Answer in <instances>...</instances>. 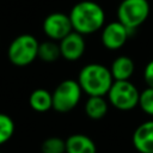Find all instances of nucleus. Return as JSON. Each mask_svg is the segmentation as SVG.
Masks as SVG:
<instances>
[{"label":"nucleus","mask_w":153,"mask_h":153,"mask_svg":"<svg viewBox=\"0 0 153 153\" xmlns=\"http://www.w3.org/2000/svg\"><path fill=\"white\" fill-rule=\"evenodd\" d=\"M130 31L118 20L105 24L100 32V41L108 50H118L128 41Z\"/></svg>","instance_id":"nucleus-8"},{"label":"nucleus","mask_w":153,"mask_h":153,"mask_svg":"<svg viewBox=\"0 0 153 153\" xmlns=\"http://www.w3.org/2000/svg\"><path fill=\"white\" fill-rule=\"evenodd\" d=\"M133 146L139 153H153V120L142 122L133 133Z\"/></svg>","instance_id":"nucleus-10"},{"label":"nucleus","mask_w":153,"mask_h":153,"mask_svg":"<svg viewBox=\"0 0 153 153\" xmlns=\"http://www.w3.org/2000/svg\"><path fill=\"white\" fill-rule=\"evenodd\" d=\"M39 42L30 33L17 36L8 45L7 57L10 62L17 67H25L32 63L38 55Z\"/></svg>","instance_id":"nucleus-3"},{"label":"nucleus","mask_w":153,"mask_h":153,"mask_svg":"<svg viewBox=\"0 0 153 153\" xmlns=\"http://www.w3.org/2000/svg\"><path fill=\"white\" fill-rule=\"evenodd\" d=\"M68 16L73 31L82 36L94 33L102 30L105 25V12L96 1L84 0L76 2L72 7Z\"/></svg>","instance_id":"nucleus-1"},{"label":"nucleus","mask_w":153,"mask_h":153,"mask_svg":"<svg viewBox=\"0 0 153 153\" xmlns=\"http://www.w3.org/2000/svg\"><path fill=\"white\" fill-rule=\"evenodd\" d=\"M109 102L102 96H91L85 103V114L91 120H102L108 114Z\"/></svg>","instance_id":"nucleus-13"},{"label":"nucleus","mask_w":153,"mask_h":153,"mask_svg":"<svg viewBox=\"0 0 153 153\" xmlns=\"http://www.w3.org/2000/svg\"><path fill=\"white\" fill-rule=\"evenodd\" d=\"M14 129L16 126L13 120L8 115L0 112V146L6 143L13 136Z\"/></svg>","instance_id":"nucleus-16"},{"label":"nucleus","mask_w":153,"mask_h":153,"mask_svg":"<svg viewBox=\"0 0 153 153\" xmlns=\"http://www.w3.org/2000/svg\"><path fill=\"white\" fill-rule=\"evenodd\" d=\"M65 141L66 153H97L94 141L85 134H72Z\"/></svg>","instance_id":"nucleus-11"},{"label":"nucleus","mask_w":153,"mask_h":153,"mask_svg":"<svg viewBox=\"0 0 153 153\" xmlns=\"http://www.w3.org/2000/svg\"><path fill=\"white\" fill-rule=\"evenodd\" d=\"M110 105L121 111L133 110L139 105L140 91L130 80H116L106 93Z\"/></svg>","instance_id":"nucleus-4"},{"label":"nucleus","mask_w":153,"mask_h":153,"mask_svg":"<svg viewBox=\"0 0 153 153\" xmlns=\"http://www.w3.org/2000/svg\"><path fill=\"white\" fill-rule=\"evenodd\" d=\"M44 35L55 42H60L73 31L69 16L63 12H53L48 14L42 24Z\"/></svg>","instance_id":"nucleus-7"},{"label":"nucleus","mask_w":153,"mask_h":153,"mask_svg":"<svg viewBox=\"0 0 153 153\" xmlns=\"http://www.w3.org/2000/svg\"><path fill=\"white\" fill-rule=\"evenodd\" d=\"M29 105L37 112H45L53 109V96L51 92L44 88H36L29 96Z\"/></svg>","instance_id":"nucleus-14"},{"label":"nucleus","mask_w":153,"mask_h":153,"mask_svg":"<svg viewBox=\"0 0 153 153\" xmlns=\"http://www.w3.org/2000/svg\"><path fill=\"white\" fill-rule=\"evenodd\" d=\"M149 16L147 0H122L117 7V20L129 31L141 26Z\"/></svg>","instance_id":"nucleus-5"},{"label":"nucleus","mask_w":153,"mask_h":153,"mask_svg":"<svg viewBox=\"0 0 153 153\" xmlns=\"http://www.w3.org/2000/svg\"><path fill=\"white\" fill-rule=\"evenodd\" d=\"M109 69H110L114 81L130 80V78L133 76L134 71H135V63L129 56L120 55L112 61Z\"/></svg>","instance_id":"nucleus-12"},{"label":"nucleus","mask_w":153,"mask_h":153,"mask_svg":"<svg viewBox=\"0 0 153 153\" xmlns=\"http://www.w3.org/2000/svg\"><path fill=\"white\" fill-rule=\"evenodd\" d=\"M82 90L76 80L66 79L61 81L53 91V109L65 114L73 110L80 102Z\"/></svg>","instance_id":"nucleus-6"},{"label":"nucleus","mask_w":153,"mask_h":153,"mask_svg":"<svg viewBox=\"0 0 153 153\" xmlns=\"http://www.w3.org/2000/svg\"><path fill=\"white\" fill-rule=\"evenodd\" d=\"M76 81L79 82L84 93L91 96H106L110 90L114 79L110 69L102 63H87L85 65L79 74Z\"/></svg>","instance_id":"nucleus-2"},{"label":"nucleus","mask_w":153,"mask_h":153,"mask_svg":"<svg viewBox=\"0 0 153 153\" xmlns=\"http://www.w3.org/2000/svg\"><path fill=\"white\" fill-rule=\"evenodd\" d=\"M137 106L145 114L153 116V88L152 87H146L143 91L140 92Z\"/></svg>","instance_id":"nucleus-18"},{"label":"nucleus","mask_w":153,"mask_h":153,"mask_svg":"<svg viewBox=\"0 0 153 153\" xmlns=\"http://www.w3.org/2000/svg\"><path fill=\"white\" fill-rule=\"evenodd\" d=\"M42 153H66V141L57 136L45 139L41 145Z\"/></svg>","instance_id":"nucleus-17"},{"label":"nucleus","mask_w":153,"mask_h":153,"mask_svg":"<svg viewBox=\"0 0 153 153\" xmlns=\"http://www.w3.org/2000/svg\"><path fill=\"white\" fill-rule=\"evenodd\" d=\"M61 57H63L67 61H76L79 60L86 49L85 38L82 35L72 31L69 35H67L65 38H62L59 42Z\"/></svg>","instance_id":"nucleus-9"},{"label":"nucleus","mask_w":153,"mask_h":153,"mask_svg":"<svg viewBox=\"0 0 153 153\" xmlns=\"http://www.w3.org/2000/svg\"><path fill=\"white\" fill-rule=\"evenodd\" d=\"M143 80L147 87L153 88V60H151L143 69Z\"/></svg>","instance_id":"nucleus-19"},{"label":"nucleus","mask_w":153,"mask_h":153,"mask_svg":"<svg viewBox=\"0 0 153 153\" xmlns=\"http://www.w3.org/2000/svg\"><path fill=\"white\" fill-rule=\"evenodd\" d=\"M37 57L44 62H55L57 59L61 57L60 45L59 42L48 39L41 42L38 45V55Z\"/></svg>","instance_id":"nucleus-15"},{"label":"nucleus","mask_w":153,"mask_h":153,"mask_svg":"<svg viewBox=\"0 0 153 153\" xmlns=\"http://www.w3.org/2000/svg\"><path fill=\"white\" fill-rule=\"evenodd\" d=\"M0 153H1V152H0Z\"/></svg>","instance_id":"nucleus-20"}]
</instances>
